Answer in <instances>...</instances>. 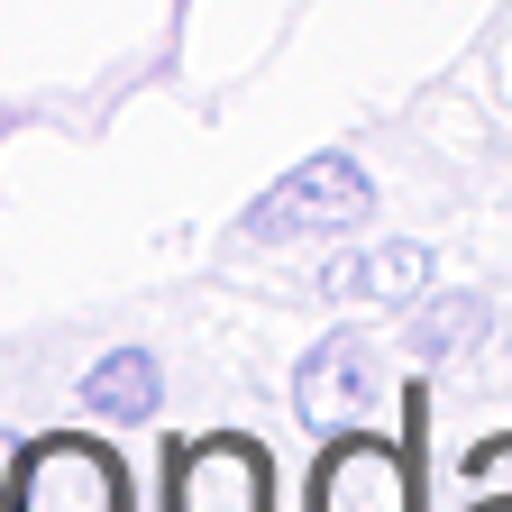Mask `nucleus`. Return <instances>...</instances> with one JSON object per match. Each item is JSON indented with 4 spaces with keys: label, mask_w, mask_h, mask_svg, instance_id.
<instances>
[{
    "label": "nucleus",
    "mask_w": 512,
    "mask_h": 512,
    "mask_svg": "<svg viewBox=\"0 0 512 512\" xmlns=\"http://www.w3.org/2000/svg\"><path fill=\"white\" fill-rule=\"evenodd\" d=\"M10 512H128V485H119V458L101 439H74L55 430L37 439L19 476H10Z\"/></svg>",
    "instance_id": "nucleus-1"
},
{
    "label": "nucleus",
    "mask_w": 512,
    "mask_h": 512,
    "mask_svg": "<svg viewBox=\"0 0 512 512\" xmlns=\"http://www.w3.org/2000/svg\"><path fill=\"white\" fill-rule=\"evenodd\" d=\"M366 202H375V183L348 165V156H311V165H293L266 202L247 211V238H320V229H357L366 220Z\"/></svg>",
    "instance_id": "nucleus-2"
},
{
    "label": "nucleus",
    "mask_w": 512,
    "mask_h": 512,
    "mask_svg": "<svg viewBox=\"0 0 512 512\" xmlns=\"http://www.w3.org/2000/svg\"><path fill=\"white\" fill-rule=\"evenodd\" d=\"M293 403H302L311 430H357V421H375L384 412V357H375V339H357V330L320 339L311 366H302V384H293Z\"/></svg>",
    "instance_id": "nucleus-3"
},
{
    "label": "nucleus",
    "mask_w": 512,
    "mask_h": 512,
    "mask_svg": "<svg viewBox=\"0 0 512 512\" xmlns=\"http://www.w3.org/2000/svg\"><path fill=\"white\" fill-rule=\"evenodd\" d=\"M311 512H412V458L394 439L348 430L311 476Z\"/></svg>",
    "instance_id": "nucleus-4"
},
{
    "label": "nucleus",
    "mask_w": 512,
    "mask_h": 512,
    "mask_svg": "<svg viewBox=\"0 0 512 512\" xmlns=\"http://www.w3.org/2000/svg\"><path fill=\"white\" fill-rule=\"evenodd\" d=\"M165 512H266V448H256V439H202V448H183Z\"/></svg>",
    "instance_id": "nucleus-5"
},
{
    "label": "nucleus",
    "mask_w": 512,
    "mask_h": 512,
    "mask_svg": "<svg viewBox=\"0 0 512 512\" xmlns=\"http://www.w3.org/2000/svg\"><path fill=\"white\" fill-rule=\"evenodd\" d=\"M311 284H320V293H339V302H412V293L430 284V256H421V247H366V256L320 266Z\"/></svg>",
    "instance_id": "nucleus-6"
},
{
    "label": "nucleus",
    "mask_w": 512,
    "mask_h": 512,
    "mask_svg": "<svg viewBox=\"0 0 512 512\" xmlns=\"http://www.w3.org/2000/svg\"><path fill=\"white\" fill-rule=\"evenodd\" d=\"M83 403H92V421H147L156 412V357L147 348H110L83 375Z\"/></svg>",
    "instance_id": "nucleus-7"
},
{
    "label": "nucleus",
    "mask_w": 512,
    "mask_h": 512,
    "mask_svg": "<svg viewBox=\"0 0 512 512\" xmlns=\"http://www.w3.org/2000/svg\"><path fill=\"white\" fill-rule=\"evenodd\" d=\"M476 339H485V302H476V293H439V302L412 320L403 348H412V357H458V348H476Z\"/></svg>",
    "instance_id": "nucleus-8"
},
{
    "label": "nucleus",
    "mask_w": 512,
    "mask_h": 512,
    "mask_svg": "<svg viewBox=\"0 0 512 512\" xmlns=\"http://www.w3.org/2000/svg\"><path fill=\"white\" fill-rule=\"evenodd\" d=\"M467 494H512V430L485 439L476 458H467Z\"/></svg>",
    "instance_id": "nucleus-9"
},
{
    "label": "nucleus",
    "mask_w": 512,
    "mask_h": 512,
    "mask_svg": "<svg viewBox=\"0 0 512 512\" xmlns=\"http://www.w3.org/2000/svg\"><path fill=\"white\" fill-rule=\"evenodd\" d=\"M467 512H512V494H476V503H467Z\"/></svg>",
    "instance_id": "nucleus-10"
}]
</instances>
